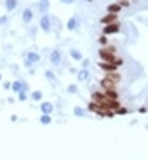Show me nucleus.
<instances>
[{"label":"nucleus","instance_id":"nucleus-1","mask_svg":"<svg viewBox=\"0 0 148 160\" xmlns=\"http://www.w3.org/2000/svg\"><path fill=\"white\" fill-rule=\"evenodd\" d=\"M99 56H100V62H106V63H114V65H123V60H119L116 56L114 50L112 48H100L99 51Z\"/></svg>","mask_w":148,"mask_h":160},{"label":"nucleus","instance_id":"nucleus-2","mask_svg":"<svg viewBox=\"0 0 148 160\" xmlns=\"http://www.w3.org/2000/svg\"><path fill=\"white\" fill-rule=\"evenodd\" d=\"M51 26H53V19L48 12L41 15V19H39V27L41 29L45 31V33H49V31H51Z\"/></svg>","mask_w":148,"mask_h":160},{"label":"nucleus","instance_id":"nucleus-3","mask_svg":"<svg viewBox=\"0 0 148 160\" xmlns=\"http://www.w3.org/2000/svg\"><path fill=\"white\" fill-rule=\"evenodd\" d=\"M119 29H121V26H119V22H112V24H106L102 29V34H106V36H109V34H116L119 33Z\"/></svg>","mask_w":148,"mask_h":160},{"label":"nucleus","instance_id":"nucleus-4","mask_svg":"<svg viewBox=\"0 0 148 160\" xmlns=\"http://www.w3.org/2000/svg\"><path fill=\"white\" fill-rule=\"evenodd\" d=\"M10 89L14 92H21V90H29V84H26V82H21V80H17V82H14V84L10 85Z\"/></svg>","mask_w":148,"mask_h":160},{"label":"nucleus","instance_id":"nucleus-5","mask_svg":"<svg viewBox=\"0 0 148 160\" xmlns=\"http://www.w3.org/2000/svg\"><path fill=\"white\" fill-rule=\"evenodd\" d=\"M99 66H100V70H102V72H106V73H111V72H116V70H118V65H114V63L100 62Z\"/></svg>","mask_w":148,"mask_h":160},{"label":"nucleus","instance_id":"nucleus-6","mask_svg":"<svg viewBox=\"0 0 148 160\" xmlns=\"http://www.w3.org/2000/svg\"><path fill=\"white\" fill-rule=\"evenodd\" d=\"M78 24H80L78 17H77V15H73L72 19H68V22H67V29H68V31H77V29H78Z\"/></svg>","mask_w":148,"mask_h":160},{"label":"nucleus","instance_id":"nucleus-7","mask_svg":"<svg viewBox=\"0 0 148 160\" xmlns=\"http://www.w3.org/2000/svg\"><path fill=\"white\" fill-rule=\"evenodd\" d=\"M49 62H51L53 65H60V63H61V55H60L58 50H53L51 53H49Z\"/></svg>","mask_w":148,"mask_h":160},{"label":"nucleus","instance_id":"nucleus-8","mask_svg":"<svg viewBox=\"0 0 148 160\" xmlns=\"http://www.w3.org/2000/svg\"><path fill=\"white\" fill-rule=\"evenodd\" d=\"M112 22H118V14H112V12H107V15L102 17V24H112Z\"/></svg>","mask_w":148,"mask_h":160},{"label":"nucleus","instance_id":"nucleus-9","mask_svg":"<svg viewBox=\"0 0 148 160\" xmlns=\"http://www.w3.org/2000/svg\"><path fill=\"white\" fill-rule=\"evenodd\" d=\"M100 85H102L104 90H109V89H116V82H112L109 77H106V78H102V82H100Z\"/></svg>","mask_w":148,"mask_h":160},{"label":"nucleus","instance_id":"nucleus-10","mask_svg":"<svg viewBox=\"0 0 148 160\" xmlns=\"http://www.w3.org/2000/svg\"><path fill=\"white\" fill-rule=\"evenodd\" d=\"M55 111V106L51 102H43L41 104V114H51Z\"/></svg>","mask_w":148,"mask_h":160},{"label":"nucleus","instance_id":"nucleus-11","mask_svg":"<svg viewBox=\"0 0 148 160\" xmlns=\"http://www.w3.org/2000/svg\"><path fill=\"white\" fill-rule=\"evenodd\" d=\"M26 60H27V62H31V63H37L41 60V56L37 55V53H34V51H29L27 56H26Z\"/></svg>","mask_w":148,"mask_h":160},{"label":"nucleus","instance_id":"nucleus-12","mask_svg":"<svg viewBox=\"0 0 148 160\" xmlns=\"http://www.w3.org/2000/svg\"><path fill=\"white\" fill-rule=\"evenodd\" d=\"M77 78L80 80V82L87 80V78H89V70H87V68H82V70H78V72H77Z\"/></svg>","mask_w":148,"mask_h":160},{"label":"nucleus","instance_id":"nucleus-13","mask_svg":"<svg viewBox=\"0 0 148 160\" xmlns=\"http://www.w3.org/2000/svg\"><path fill=\"white\" fill-rule=\"evenodd\" d=\"M22 21L24 22H31V21H33V10H31V9H24V10H22Z\"/></svg>","mask_w":148,"mask_h":160},{"label":"nucleus","instance_id":"nucleus-14","mask_svg":"<svg viewBox=\"0 0 148 160\" xmlns=\"http://www.w3.org/2000/svg\"><path fill=\"white\" fill-rule=\"evenodd\" d=\"M49 9V0H41L39 2V12L41 14H46Z\"/></svg>","mask_w":148,"mask_h":160},{"label":"nucleus","instance_id":"nucleus-15","mask_svg":"<svg viewBox=\"0 0 148 160\" xmlns=\"http://www.w3.org/2000/svg\"><path fill=\"white\" fill-rule=\"evenodd\" d=\"M15 7H17V0H5V9L9 12L15 10Z\"/></svg>","mask_w":148,"mask_h":160},{"label":"nucleus","instance_id":"nucleus-16","mask_svg":"<svg viewBox=\"0 0 148 160\" xmlns=\"http://www.w3.org/2000/svg\"><path fill=\"white\" fill-rule=\"evenodd\" d=\"M121 5H119V4H111V5H109V7H107V12H112V14H119V12H121Z\"/></svg>","mask_w":148,"mask_h":160},{"label":"nucleus","instance_id":"nucleus-17","mask_svg":"<svg viewBox=\"0 0 148 160\" xmlns=\"http://www.w3.org/2000/svg\"><path fill=\"white\" fill-rule=\"evenodd\" d=\"M70 56L73 60H77V62H82V58H84V56H82V53L78 50H70Z\"/></svg>","mask_w":148,"mask_h":160},{"label":"nucleus","instance_id":"nucleus-18","mask_svg":"<svg viewBox=\"0 0 148 160\" xmlns=\"http://www.w3.org/2000/svg\"><path fill=\"white\" fill-rule=\"evenodd\" d=\"M39 123L41 124H49V123H51V116H49V114H41Z\"/></svg>","mask_w":148,"mask_h":160},{"label":"nucleus","instance_id":"nucleus-19","mask_svg":"<svg viewBox=\"0 0 148 160\" xmlns=\"http://www.w3.org/2000/svg\"><path fill=\"white\" fill-rule=\"evenodd\" d=\"M104 94L107 95L109 99H118V92H116V89H109V90H104Z\"/></svg>","mask_w":148,"mask_h":160},{"label":"nucleus","instance_id":"nucleus-20","mask_svg":"<svg viewBox=\"0 0 148 160\" xmlns=\"http://www.w3.org/2000/svg\"><path fill=\"white\" fill-rule=\"evenodd\" d=\"M41 97H43V92L41 90H34L33 94H31V99H33V101H41Z\"/></svg>","mask_w":148,"mask_h":160},{"label":"nucleus","instance_id":"nucleus-21","mask_svg":"<svg viewBox=\"0 0 148 160\" xmlns=\"http://www.w3.org/2000/svg\"><path fill=\"white\" fill-rule=\"evenodd\" d=\"M45 75H46V78H48V80H51L53 84L56 82V75L51 72V70H46V73H45Z\"/></svg>","mask_w":148,"mask_h":160},{"label":"nucleus","instance_id":"nucleus-22","mask_svg":"<svg viewBox=\"0 0 148 160\" xmlns=\"http://www.w3.org/2000/svg\"><path fill=\"white\" fill-rule=\"evenodd\" d=\"M73 113H75V116H85V111L82 109V107H75Z\"/></svg>","mask_w":148,"mask_h":160},{"label":"nucleus","instance_id":"nucleus-23","mask_svg":"<svg viewBox=\"0 0 148 160\" xmlns=\"http://www.w3.org/2000/svg\"><path fill=\"white\" fill-rule=\"evenodd\" d=\"M27 90H21L19 92V101H27Z\"/></svg>","mask_w":148,"mask_h":160},{"label":"nucleus","instance_id":"nucleus-24","mask_svg":"<svg viewBox=\"0 0 148 160\" xmlns=\"http://www.w3.org/2000/svg\"><path fill=\"white\" fill-rule=\"evenodd\" d=\"M99 43L102 44V46H106V44H107V36H106V34H102V36L99 38Z\"/></svg>","mask_w":148,"mask_h":160},{"label":"nucleus","instance_id":"nucleus-25","mask_svg":"<svg viewBox=\"0 0 148 160\" xmlns=\"http://www.w3.org/2000/svg\"><path fill=\"white\" fill-rule=\"evenodd\" d=\"M114 114H128V109H124V107H118Z\"/></svg>","mask_w":148,"mask_h":160},{"label":"nucleus","instance_id":"nucleus-26","mask_svg":"<svg viewBox=\"0 0 148 160\" xmlns=\"http://www.w3.org/2000/svg\"><path fill=\"white\" fill-rule=\"evenodd\" d=\"M77 90H78L77 85H68V92H70V94H75Z\"/></svg>","mask_w":148,"mask_h":160},{"label":"nucleus","instance_id":"nucleus-27","mask_svg":"<svg viewBox=\"0 0 148 160\" xmlns=\"http://www.w3.org/2000/svg\"><path fill=\"white\" fill-rule=\"evenodd\" d=\"M5 22H7V15H2V17H0V26L5 24Z\"/></svg>","mask_w":148,"mask_h":160},{"label":"nucleus","instance_id":"nucleus-28","mask_svg":"<svg viewBox=\"0 0 148 160\" xmlns=\"http://www.w3.org/2000/svg\"><path fill=\"white\" fill-rule=\"evenodd\" d=\"M12 82H4V89H10Z\"/></svg>","mask_w":148,"mask_h":160},{"label":"nucleus","instance_id":"nucleus-29","mask_svg":"<svg viewBox=\"0 0 148 160\" xmlns=\"http://www.w3.org/2000/svg\"><path fill=\"white\" fill-rule=\"evenodd\" d=\"M61 2H63V4H73L75 0H61Z\"/></svg>","mask_w":148,"mask_h":160},{"label":"nucleus","instance_id":"nucleus-30","mask_svg":"<svg viewBox=\"0 0 148 160\" xmlns=\"http://www.w3.org/2000/svg\"><path fill=\"white\" fill-rule=\"evenodd\" d=\"M0 80H2V73H0Z\"/></svg>","mask_w":148,"mask_h":160},{"label":"nucleus","instance_id":"nucleus-31","mask_svg":"<svg viewBox=\"0 0 148 160\" xmlns=\"http://www.w3.org/2000/svg\"><path fill=\"white\" fill-rule=\"evenodd\" d=\"M87 2H92V0H87Z\"/></svg>","mask_w":148,"mask_h":160}]
</instances>
